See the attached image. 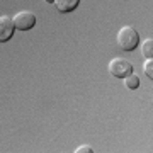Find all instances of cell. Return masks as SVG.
<instances>
[{
	"instance_id": "cell-1",
	"label": "cell",
	"mask_w": 153,
	"mask_h": 153,
	"mask_svg": "<svg viewBox=\"0 0 153 153\" xmlns=\"http://www.w3.org/2000/svg\"><path fill=\"white\" fill-rule=\"evenodd\" d=\"M140 44V36H138L136 29L131 26H124L119 29L117 33V46L124 51H133L136 49V46Z\"/></svg>"
},
{
	"instance_id": "cell-2",
	"label": "cell",
	"mask_w": 153,
	"mask_h": 153,
	"mask_svg": "<svg viewBox=\"0 0 153 153\" xmlns=\"http://www.w3.org/2000/svg\"><path fill=\"white\" fill-rule=\"evenodd\" d=\"M109 73L112 76H117V78H124V76L131 75L133 73V65L124 58H114V60L109 61Z\"/></svg>"
},
{
	"instance_id": "cell-3",
	"label": "cell",
	"mask_w": 153,
	"mask_h": 153,
	"mask_svg": "<svg viewBox=\"0 0 153 153\" xmlns=\"http://www.w3.org/2000/svg\"><path fill=\"white\" fill-rule=\"evenodd\" d=\"M12 22H14V27L19 29V31H29L36 24V16L31 10H21L14 16Z\"/></svg>"
},
{
	"instance_id": "cell-4",
	"label": "cell",
	"mask_w": 153,
	"mask_h": 153,
	"mask_svg": "<svg viewBox=\"0 0 153 153\" xmlns=\"http://www.w3.org/2000/svg\"><path fill=\"white\" fill-rule=\"evenodd\" d=\"M14 22L12 17L9 16H2L0 17V43H5L14 36Z\"/></svg>"
},
{
	"instance_id": "cell-5",
	"label": "cell",
	"mask_w": 153,
	"mask_h": 153,
	"mask_svg": "<svg viewBox=\"0 0 153 153\" xmlns=\"http://www.w3.org/2000/svg\"><path fill=\"white\" fill-rule=\"evenodd\" d=\"M53 4L56 5V9L60 12H71L78 7L80 0H55Z\"/></svg>"
},
{
	"instance_id": "cell-6",
	"label": "cell",
	"mask_w": 153,
	"mask_h": 153,
	"mask_svg": "<svg viewBox=\"0 0 153 153\" xmlns=\"http://www.w3.org/2000/svg\"><path fill=\"white\" fill-rule=\"evenodd\" d=\"M124 83L128 88H131V90H134V88L140 87V78H138V75H134V73H131V75L124 76Z\"/></svg>"
},
{
	"instance_id": "cell-7",
	"label": "cell",
	"mask_w": 153,
	"mask_h": 153,
	"mask_svg": "<svg viewBox=\"0 0 153 153\" xmlns=\"http://www.w3.org/2000/svg\"><path fill=\"white\" fill-rule=\"evenodd\" d=\"M141 51H143V55H145V58H152L153 56V39L152 38L145 39V43L141 46Z\"/></svg>"
},
{
	"instance_id": "cell-8",
	"label": "cell",
	"mask_w": 153,
	"mask_h": 153,
	"mask_svg": "<svg viewBox=\"0 0 153 153\" xmlns=\"http://www.w3.org/2000/svg\"><path fill=\"white\" fill-rule=\"evenodd\" d=\"M153 61H152V58H146V61H145V66H143V70H145V73H146V76L152 80L153 78Z\"/></svg>"
},
{
	"instance_id": "cell-9",
	"label": "cell",
	"mask_w": 153,
	"mask_h": 153,
	"mask_svg": "<svg viewBox=\"0 0 153 153\" xmlns=\"http://www.w3.org/2000/svg\"><path fill=\"white\" fill-rule=\"evenodd\" d=\"M75 152H76V153H90V152H92V148L85 145V146H78Z\"/></svg>"
},
{
	"instance_id": "cell-10",
	"label": "cell",
	"mask_w": 153,
	"mask_h": 153,
	"mask_svg": "<svg viewBox=\"0 0 153 153\" xmlns=\"http://www.w3.org/2000/svg\"><path fill=\"white\" fill-rule=\"evenodd\" d=\"M44 2H48V4H53V2H55V0H44Z\"/></svg>"
}]
</instances>
